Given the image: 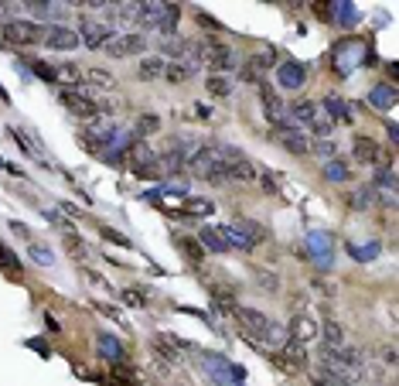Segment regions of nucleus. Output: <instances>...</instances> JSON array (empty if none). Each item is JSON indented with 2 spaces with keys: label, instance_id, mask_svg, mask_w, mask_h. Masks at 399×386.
<instances>
[{
  "label": "nucleus",
  "instance_id": "1",
  "mask_svg": "<svg viewBox=\"0 0 399 386\" xmlns=\"http://www.w3.org/2000/svg\"><path fill=\"white\" fill-rule=\"evenodd\" d=\"M188 174L205 178V181H222L226 178V164H222V157L215 154V147L205 144V147H195V154L188 157Z\"/></svg>",
  "mask_w": 399,
  "mask_h": 386
},
{
  "label": "nucleus",
  "instance_id": "2",
  "mask_svg": "<svg viewBox=\"0 0 399 386\" xmlns=\"http://www.w3.org/2000/svg\"><path fill=\"white\" fill-rule=\"evenodd\" d=\"M0 41L4 45H14V48H31V45L45 41V28L35 24V21H7L0 28Z\"/></svg>",
  "mask_w": 399,
  "mask_h": 386
},
{
  "label": "nucleus",
  "instance_id": "3",
  "mask_svg": "<svg viewBox=\"0 0 399 386\" xmlns=\"http://www.w3.org/2000/svg\"><path fill=\"white\" fill-rule=\"evenodd\" d=\"M202 62H209L212 76H226L232 69H239L243 62L236 58V52L222 45V41H209V45H202Z\"/></svg>",
  "mask_w": 399,
  "mask_h": 386
},
{
  "label": "nucleus",
  "instance_id": "4",
  "mask_svg": "<svg viewBox=\"0 0 399 386\" xmlns=\"http://www.w3.org/2000/svg\"><path fill=\"white\" fill-rule=\"evenodd\" d=\"M151 348H154V356H157V363L174 366V363H181V356H185L188 342H181V339L171 335V331H161V335H154L151 339Z\"/></svg>",
  "mask_w": 399,
  "mask_h": 386
},
{
  "label": "nucleus",
  "instance_id": "5",
  "mask_svg": "<svg viewBox=\"0 0 399 386\" xmlns=\"http://www.w3.org/2000/svg\"><path fill=\"white\" fill-rule=\"evenodd\" d=\"M260 103H263V113L266 120L277 127V130H284V127H294L290 120H287V106H284V99L277 96V89H270V86H260Z\"/></svg>",
  "mask_w": 399,
  "mask_h": 386
},
{
  "label": "nucleus",
  "instance_id": "6",
  "mask_svg": "<svg viewBox=\"0 0 399 386\" xmlns=\"http://www.w3.org/2000/svg\"><path fill=\"white\" fill-rule=\"evenodd\" d=\"M62 103L79 116V120H96L99 116V103L82 89H62Z\"/></svg>",
  "mask_w": 399,
  "mask_h": 386
},
{
  "label": "nucleus",
  "instance_id": "7",
  "mask_svg": "<svg viewBox=\"0 0 399 386\" xmlns=\"http://www.w3.org/2000/svg\"><path fill=\"white\" fill-rule=\"evenodd\" d=\"M232 314H236V322L243 325V331H246L249 339H260V335L270 329V318H266L260 308H246V305H236V308H232Z\"/></svg>",
  "mask_w": 399,
  "mask_h": 386
},
{
  "label": "nucleus",
  "instance_id": "8",
  "mask_svg": "<svg viewBox=\"0 0 399 386\" xmlns=\"http://www.w3.org/2000/svg\"><path fill=\"white\" fill-rule=\"evenodd\" d=\"M41 45H48V48H55V52H76L82 41H79V35L72 28H65V24H48Z\"/></svg>",
  "mask_w": 399,
  "mask_h": 386
},
{
  "label": "nucleus",
  "instance_id": "9",
  "mask_svg": "<svg viewBox=\"0 0 399 386\" xmlns=\"http://www.w3.org/2000/svg\"><path fill=\"white\" fill-rule=\"evenodd\" d=\"M79 41L86 45V48H106L110 41H113V31L106 28V24H99V21L93 18H82V24H79Z\"/></svg>",
  "mask_w": 399,
  "mask_h": 386
},
{
  "label": "nucleus",
  "instance_id": "10",
  "mask_svg": "<svg viewBox=\"0 0 399 386\" xmlns=\"http://www.w3.org/2000/svg\"><path fill=\"white\" fill-rule=\"evenodd\" d=\"M147 48L144 35H113V41L106 45V55L110 58H127V55H140Z\"/></svg>",
  "mask_w": 399,
  "mask_h": 386
},
{
  "label": "nucleus",
  "instance_id": "11",
  "mask_svg": "<svg viewBox=\"0 0 399 386\" xmlns=\"http://www.w3.org/2000/svg\"><path fill=\"white\" fill-rule=\"evenodd\" d=\"M277 359L284 363V369H304L307 366V346L294 342V339H287L284 346L277 348Z\"/></svg>",
  "mask_w": 399,
  "mask_h": 386
},
{
  "label": "nucleus",
  "instance_id": "12",
  "mask_svg": "<svg viewBox=\"0 0 399 386\" xmlns=\"http://www.w3.org/2000/svg\"><path fill=\"white\" fill-rule=\"evenodd\" d=\"M277 82H280V89H301L307 82V69L301 62H284L277 69Z\"/></svg>",
  "mask_w": 399,
  "mask_h": 386
},
{
  "label": "nucleus",
  "instance_id": "13",
  "mask_svg": "<svg viewBox=\"0 0 399 386\" xmlns=\"http://www.w3.org/2000/svg\"><path fill=\"white\" fill-rule=\"evenodd\" d=\"M96 348H99V356L106 359V363H127V352H123V346H120V339L116 335H110V331H99L96 335Z\"/></svg>",
  "mask_w": 399,
  "mask_h": 386
},
{
  "label": "nucleus",
  "instance_id": "14",
  "mask_svg": "<svg viewBox=\"0 0 399 386\" xmlns=\"http://www.w3.org/2000/svg\"><path fill=\"white\" fill-rule=\"evenodd\" d=\"M229 226H232V229H236L239 236H243V239H246L249 250H256V246L263 243L266 236H270V232H266V226H260L256 219H236V222H229Z\"/></svg>",
  "mask_w": 399,
  "mask_h": 386
},
{
  "label": "nucleus",
  "instance_id": "15",
  "mask_svg": "<svg viewBox=\"0 0 399 386\" xmlns=\"http://www.w3.org/2000/svg\"><path fill=\"white\" fill-rule=\"evenodd\" d=\"M277 140H280V147L290 151V154H307V151H311L307 134H301L297 127H284V130H277Z\"/></svg>",
  "mask_w": 399,
  "mask_h": 386
},
{
  "label": "nucleus",
  "instance_id": "16",
  "mask_svg": "<svg viewBox=\"0 0 399 386\" xmlns=\"http://www.w3.org/2000/svg\"><path fill=\"white\" fill-rule=\"evenodd\" d=\"M127 161H130L133 174H137V171H144V168H154V164H157V151H154L151 144L137 140V144H133L130 151H127Z\"/></svg>",
  "mask_w": 399,
  "mask_h": 386
},
{
  "label": "nucleus",
  "instance_id": "17",
  "mask_svg": "<svg viewBox=\"0 0 399 386\" xmlns=\"http://www.w3.org/2000/svg\"><path fill=\"white\" fill-rule=\"evenodd\" d=\"M352 154H355V161H362V164H379L382 157V147L372 140V137H355V144H352Z\"/></svg>",
  "mask_w": 399,
  "mask_h": 386
},
{
  "label": "nucleus",
  "instance_id": "18",
  "mask_svg": "<svg viewBox=\"0 0 399 386\" xmlns=\"http://www.w3.org/2000/svg\"><path fill=\"white\" fill-rule=\"evenodd\" d=\"M321 106H324V113L331 116L335 123H352V120H355V110H352V103H345L342 96H324Z\"/></svg>",
  "mask_w": 399,
  "mask_h": 386
},
{
  "label": "nucleus",
  "instance_id": "19",
  "mask_svg": "<svg viewBox=\"0 0 399 386\" xmlns=\"http://www.w3.org/2000/svg\"><path fill=\"white\" fill-rule=\"evenodd\" d=\"M226 178H232V181H243V185H249V181H256V164L249 161L246 154L236 157V161H229L226 164Z\"/></svg>",
  "mask_w": 399,
  "mask_h": 386
},
{
  "label": "nucleus",
  "instance_id": "20",
  "mask_svg": "<svg viewBox=\"0 0 399 386\" xmlns=\"http://www.w3.org/2000/svg\"><path fill=\"white\" fill-rule=\"evenodd\" d=\"M321 174H324V181H331V185H345L352 178V168H348L345 157H331V161H324Z\"/></svg>",
  "mask_w": 399,
  "mask_h": 386
},
{
  "label": "nucleus",
  "instance_id": "21",
  "mask_svg": "<svg viewBox=\"0 0 399 386\" xmlns=\"http://www.w3.org/2000/svg\"><path fill=\"white\" fill-rule=\"evenodd\" d=\"M198 243H202V250H209V253H229V243L219 226H205V229L198 232Z\"/></svg>",
  "mask_w": 399,
  "mask_h": 386
},
{
  "label": "nucleus",
  "instance_id": "22",
  "mask_svg": "<svg viewBox=\"0 0 399 386\" xmlns=\"http://www.w3.org/2000/svg\"><path fill=\"white\" fill-rule=\"evenodd\" d=\"M290 335H294V342L307 346L311 339H318V322H311L307 314H297V318H294V325H290Z\"/></svg>",
  "mask_w": 399,
  "mask_h": 386
},
{
  "label": "nucleus",
  "instance_id": "23",
  "mask_svg": "<svg viewBox=\"0 0 399 386\" xmlns=\"http://www.w3.org/2000/svg\"><path fill=\"white\" fill-rule=\"evenodd\" d=\"M311 386H355V380L321 366V369H311Z\"/></svg>",
  "mask_w": 399,
  "mask_h": 386
},
{
  "label": "nucleus",
  "instance_id": "24",
  "mask_svg": "<svg viewBox=\"0 0 399 386\" xmlns=\"http://www.w3.org/2000/svg\"><path fill=\"white\" fill-rule=\"evenodd\" d=\"M318 335H321V346H348V335H345V329L338 325V322H324V325H318Z\"/></svg>",
  "mask_w": 399,
  "mask_h": 386
},
{
  "label": "nucleus",
  "instance_id": "25",
  "mask_svg": "<svg viewBox=\"0 0 399 386\" xmlns=\"http://www.w3.org/2000/svg\"><path fill=\"white\" fill-rule=\"evenodd\" d=\"M137 72H140V79H161L164 72H168V58L147 55L140 65H137Z\"/></svg>",
  "mask_w": 399,
  "mask_h": 386
},
{
  "label": "nucleus",
  "instance_id": "26",
  "mask_svg": "<svg viewBox=\"0 0 399 386\" xmlns=\"http://www.w3.org/2000/svg\"><path fill=\"white\" fill-rule=\"evenodd\" d=\"M181 209H185V215H191V219H205V215L215 212V202H212V198H188V195H185V205H181Z\"/></svg>",
  "mask_w": 399,
  "mask_h": 386
},
{
  "label": "nucleus",
  "instance_id": "27",
  "mask_svg": "<svg viewBox=\"0 0 399 386\" xmlns=\"http://www.w3.org/2000/svg\"><path fill=\"white\" fill-rule=\"evenodd\" d=\"M372 188L379 192V188H386V202L393 205V192H396V171L393 168H379L376 171V178H372Z\"/></svg>",
  "mask_w": 399,
  "mask_h": 386
},
{
  "label": "nucleus",
  "instance_id": "28",
  "mask_svg": "<svg viewBox=\"0 0 399 386\" xmlns=\"http://www.w3.org/2000/svg\"><path fill=\"white\" fill-rule=\"evenodd\" d=\"M161 130V116L157 113H140L137 116V123H133V137L140 140V137H151Z\"/></svg>",
  "mask_w": 399,
  "mask_h": 386
},
{
  "label": "nucleus",
  "instance_id": "29",
  "mask_svg": "<svg viewBox=\"0 0 399 386\" xmlns=\"http://www.w3.org/2000/svg\"><path fill=\"white\" fill-rule=\"evenodd\" d=\"M205 89H209L215 99H229V96H232V79H229V76H212V72H209V79H205Z\"/></svg>",
  "mask_w": 399,
  "mask_h": 386
},
{
  "label": "nucleus",
  "instance_id": "30",
  "mask_svg": "<svg viewBox=\"0 0 399 386\" xmlns=\"http://www.w3.org/2000/svg\"><path fill=\"white\" fill-rule=\"evenodd\" d=\"M290 113L297 123H314L318 120V103H311V99H297L294 106H290Z\"/></svg>",
  "mask_w": 399,
  "mask_h": 386
},
{
  "label": "nucleus",
  "instance_id": "31",
  "mask_svg": "<svg viewBox=\"0 0 399 386\" xmlns=\"http://www.w3.org/2000/svg\"><path fill=\"white\" fill-rule=\"evenodd\" d=\"M369 103H372L376 110H389V106L396 103V89H393V86H379V89H372Z\"/></svg>",
  "mask_w": 399,
  "mask_h": 386
},
{
  "label": "nucleus",
  "instance_id": "32",
  "mask_svg": "<svg viewBox=\"0 0 399 386\" xmlns=\"http://www.w3.org/2000/svg\"><path fill=\"white\" fill-rule=\"evenodd\" d=\"M195 69H198V65H195V62H188V65H185V62H168V72H164V76L171 79V82H188L191 76H195Z\"/></svg>",
  "mask_w": 399,
  "mask_h": 386
},
{
  "label": "nucleus",
  "instance_id": "33",
  "mask_svg": "<svg viewBox=\"0 0 399 386\" xmlns=\"http://www.w3.org/2000/svg\"><path fill=\"white\" fill-rule=\"evenodd\" d=\"M24 7H31V14H38V18H62V11H65V4H45V0H31Z\"/></svg>",
  "mask_w": 399,
  "mask_h": 386
},
{
  "label": "nucleus",
  "instance_id": "34",
  "mask_svg": "<svg viewBox=\"0 0 399 386\" xmlns=\"http://www.w3.org/2000/svg\"><path fill=\"white\" fill-rule=\"evenodd\" d=\"M260 342H263V346H270V348H280L287 342V331L280 329V325H273V322H270V329L260 335Z\"/></svg>",
  "mask_w": 399,
  "mask_h": 386
},
{
  "label": "nucleus",
  "instance_id": "35",
  "mask_svg": "<svg viewBox=\"0 0 399 386\" xmlns=\"http://www.w3.org/2000/svg\"><path fill=\"white\" fill-rule=\"evenodd\" d=\"M181 250H185V256H188L191 263H202V260H205L202 243H198V239H191V236H181Z\"/></svg>",
  "mask_w": 399,
  "mask_h": 386
},
{
  "label": "nucleus",
  "instance_id": "36",
  "mask_svg": "<svg viewBox=\"0 0 399 386\" xmlns=\"http://www.w3.org/2000/svg\"><path fill=\"white\" fill-rule=\"evenodd\" d=\"M256 288L266 290V294H277V290H280V280H277V273L256 271Z\"/></svg>",
  "mask_w": 399,
  "mask_h": 386
},
{
  "label": "nucleus",
  "instance_id": "37",
  "mask_svg": "<svg viewBox=\"0 0 399 386\" xmlns=\"http://www.w3.org/2000/svg\"><path fill=\"white\" fill-rule=\"evenodd\" d=\"M28 69H31L38 79H45V82H55V65H45V62H38V58H28Z\"/></svg>",
  "mask_w": 399,
  "mask_h": 386
},
{
  "label": "nucleus",
  "instance_id": "38",
  "mask_svg": "<svg viewBox=\"0 0 399 386\" xmlns=\"http://www.w3.org/2000/svg\"><path fill=\"white\" fill-rule=\"evenodd\" d=\"M270 65H273V52H266V55H253V58L246 62V69L253 72V76H260V72H266Z\"/></svg>",
  "mask_w": 399,
  "mask_h": 386
},
{
  "label": "nucleus",
  "instance_id": "39",
  "mask_svg": "<svg viewBox=\"0 0 399 386\" xmlns=\"http://www.w3.org/2000/svg\"><path fill=\"white\" fill-rule=\"evenodd\" d=\"M31 260H35V263H41V267H52V260H55V253L48 250V246H41V243H31Z\"/></svg>",
  "mask_w": 399,
  "mask_h": 386
},
{
  "label": "nucleus",
  "instance_id": "40",
  "mask_svg": "<svg viewBox=\"0 0 399 386\" xmlns=\"http://www.w3.org/2000/svg\"><path fill=\"white\" fill-rule=\"evenodd\" d=\"M86 79H89L93 86H106V89H113V86H116V79L110 76L106 69H89V72H86Z\"/></svg>",
  "mask_w": 399,
  "mask_h": 386
},
{
  "label": "nucleus",
  "instance_id": "41",
  "mask_svg": "<svg viewBox=\"0 0 399 386\" xmlns=\"http://www.w3.org/2000/svg\"><path fill=\"white\" fill-rule=\"evenodd\" d=\"M311 151L321 157V161H331V157H338V144H335V140H318Z\"/></svg>",
  "mask_w": 399,
  "mask_h": 386
},
{
  "label": "nucleus",
  "instance_id": "42",
  "mask_svg": "<svg viewBox=\"0 0 399 386\" xmlns=\"http://www.w3.org/2000/svg\"><path fill=\"white\" fill-rule=\"evenodd\" d=\"M99 236L110 239V243H116V246H123V250H130V239H127L123 232H116L113 226H99Z\"/></svg>",
  "mask_w": 399,
  "mask_h": 386
},
{
  "label": "nucleus",
  "instance_id": "43",
  "mask_svg": "<svg viewBox=\"0 0 399 386\" xmlns=\"http://www.w3.org/2000/svg\"><path fill=\"white\" fill-rule=\"evenodd\" d=\"M123 305L127 308H147V294H140V290H123Z\"/></svg>",
  "mask_w": 399,
  "mask_h": 386
},
{
  "label": "nucleus",
  "instance_id": "44",
  "mask_svg": "<svg viewBox=\"0 0 399 386\" xmlns=\"http://www.w3.org/2000/svg\"><path fill=\"white\" fill-rule=\"evenodd\" d=\"M0 267H4V271H21V260L11 250H7L4 243H0Z\"/></svg>",
  "mask_w": 399,
  "mask_h": 386
},
{
  "label": "nucleus",
  "instance_id": "45",
  "mask_svg": "<svg viewBox=\"0 0 399 386\" xmlns=\"http://www.w3.org/2000/svg\"><path fill=\"white\" fill-rule=\"evenodd\" d=\"M372 192H376V188H362V192L352 195V209H369V205H372Z\"/></svg>",
  "mask_w": 399,
  "mask_h": 386
},
{
  "label": "nucleus",
  "instance_id": "46",
  "mask_svg": "<svg viewBox=\"0 0 399 386\" xmlns=\"http://www.w3.org/2000/svg\"><path fill=\"white\" fill-rule=\"evenodd\" d=\"M352 250V246H348ZM359 260H372V256H379V243H369V246H362V250H352Z\"/></svg>",
  "mask_w": 399,
  "mask_h": 386
},
{
  "label": "nucleus",
  "instance_id": "47",
  "mask_svg": "<svg viewBox=\"0 0 399 386\" xmlns=\"http://www.w3.org/2000/svg\"><path fill=\"white\" fill-rule=\"evenodd\" d=\"M311 127H314V134H318V140H328V134H331V120H321V116H318V120H314V123H311Z\"/></svg>",
  "mask_w": 399,
  "mask_h": 386
},
{
  "label": "nucleus",
  "instance_id": "48",
  "mask_svg": "<svg viewBox=\"0 0 399 386\" xmlns=\"http://www.w3.org/2000/svg\"><path fill=\"white\" fill-rule=\"evenodd\" d=\"M382 359H386V366H396V348L386 346V348H382Z\"/></svg>",
  "mask_w": 399,
  "mask_h": 386
},
{
  "label": "nucleus",
  "instance_id": "49",
  "mask_svg": "<svg viewBox=\"0 0 399 386\" xmlns=\"http://www.w3.org/2000/svg\"><path fill=\"white\" fill-rule=\"evenodd\" d=\"M195 113H198V120H212V110L205 103H195Z\"/></svg>",
  "mask_w": 399,
  "mask_h": 386
},
{
  "label": "nucleus",
  "instance_id": "50",
  "mask_svg": "<svg viewBox=\"0 0 399 386\" xmlns=\"http://www.w3.org/2000/svg\"><path fill=\"white\" fill-rule=\"evenodd\" d=\"M11 229L18 232V236H24V239H31V232H28V226H24V222H11Z\"/></svg>",
  "mask_w": 399,
  "mask_h": 386
},
{
  "label": "nucleus",
  "instance_id": "51",
  "mask_svg": "<svg viewBox=\"0 0 399 386\" xmlns=\"http://www.w3.org/2000/svg\"><path fill=\"white\" fill-rule=\"evenodd\" d=\"M106 383H110V386H137V383H133V380H120V376H110Z\"/></svg>",
  "mask_w": 399,
  "mask_h": 386
}]
</instances>
